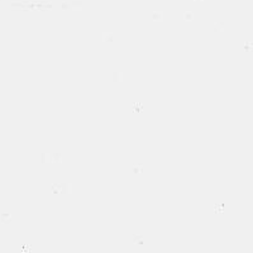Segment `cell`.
Instances as JSON below:
<instances>
[{
    "instance_id": "12",
    "label": "cell",
    "mask_w": 253,
    "mask_h": 253,
    "mask_svg": "<svg viewBox=\"0 0 253 253\" xmlns=\"http://www.w3.org/2000/svg\"><path fill=\"white\" fill-rule=\"evenodd\" d=\"M243 49L246 51V53H250L251 51H252V41H250V42H246L245 46H243Z\"/></svg>"
},
{
    "instance_id": "2",
    "label": "cell",
    "mask_w": 253,
    "mask_h": 253,
    "mask_svg": "<svg viewBox=\"0 0 253 253\" xmlns=\"http://www.w3.org/2000/svg\"><path fill=\"white\" fill-rule=\"evenodd\" d=\"M51 191L53 195H66V194H70L72 191L71 184H52L51 185Z\"/></svg>"
},
{
    "instance_id": "11",
    "label": "cell",
    "mask_w": 253,
    "mask_h": 253,
    "mask_svg": "<svg viewBox=\"0 0 253 253\" xmlns=\"http://www.w3.org/2000/svg\"><path fill=\"white\" fill-rule=\"evenodd\" d=\"M18 251H19V252L29 253V252H33V247H31V246H29V245H24L23 247H20Z\"/></svg>"
},
{
    "instance_id": "15",
    "label": "cell",
    "mask_w": 253,
    "mask_h": 253,
    "mask_svg": "<svg viewBox=\"0 0 253 253\" xmlns=\"http://www.w3.org/2000/svg\"><path fill=\"white\" fill-rule=\"evenodd\" d=\"M194 19V14L191 12H186L185 13V20L186 22H191Z\"/></svg>"
},
{
    "instance_id": "3",
    "label": "cell",
    "mask_w": 253,
    "mask_h": 253,
    "mask_svg": "<svg viewBox=\"0 0 253 253\" xmlns=\"http://www.w3.org/2000/svg\"><path fill=\"white\" fill-rule=\"evenodd\" d=\"M42 162L46 164V162H52V164H61L62 162V155L61 153H43L42 155Z\"/></svg>"
},
{
    "instance_id": "14",
    "label": "cell",
    "mask_w": 253,
    "mask_h": 253,
    "mask_svg": "<svg viewBox=\"0 0 253 253\" xmlns=\"http://www.w3.org/2000/svg\"><path fill=\"white\" fill-rule=\"evenodd\" d=\"M1 219H3L4 223H10V221H12V215H10V214H3V215H1Z\"/></svg>"
},
{
    "instance_id": "9",
    "label": "cell",
    "mask_w": 253,
    "mask_h": 253,
    "mask_svg": "<svg viewBox=\"0 0 253 253\" xmlns=\"http://www.w3.org/2000/svg\"><path fill=\"white\" fill-rule=\"evenodd\" d=\"M152 15H153V20H155V22H161V20L164 19V13L162 12H155Z\"/></svg>"
},
{
    "instance_id": "8",
    "label": "cell",
    "mask_w": 253,
    "mask_h": 253,
    "mask_svg": "<svg viewBox=\"0 0 253 253\" xmlns=\"http://www.w3.org/2000/svg\"><path fill=\"white\" fill-rule=\"evenodd\" d=\"M123 80V75H122V72H113V83H121Z\"/></svg>"
},
{
    "instance_id": "10",
    "label": "cell",
    "mask_w": 253,
    "mask_h": 253,
    "mask_svg": "<svg viewBox=\"0 0 253 253\" xmlns=\"http://www.w3.org/2000/svg\"><path fill=\"white\" fill-rule=\"evenodd\" d=\"M142 110H143V105H142L141 103H135L134 105H133V112H134L135 114H139Z\"/></svg>"
},
{
    "instance_id": "6",
    "label": "cell",
    "mask_w": 253,
    "mask_h": 253,
    "mask_svg": "<svg viewBox=\"0 0 253 253\" xmlns=\"http://www.w3.org/2000/svg\"><path fill=\"white\" fill-rule=\"evenodd\" d=\"M133 173L134 175H138V173H143V164H138V165H134L132 169Z\"/></svg>"
},
{
    "instance_id": "13",
    "label": "cell",
    "mask_w": 253,
    "mask_h": 253,
    "mask_svg": "<svg viewBox=\"0 0 253 253\" xmlns=\"http://www.w3.org/2000/svg\"><path fill=\"white\" fill-rule=\"evenodd\" d=\"M224 22H220V23H215V28H214V31L215 32H220L224 29Z\"/></svg>"
},
{
    "instance_id": "16",
    "label": "cell",
    "mask_w": 253,
    "mask_h": 253,
    "mask_svg": "<svg viewBox=\"0 0 253 253\" xmlns=\"http://www.w3.org/2000/svg\"><path fill=\"white\" fill-rule=\"evenodd\" d=\"M72 5V9H74V10H81V5H83V3H72L71 4Z\"/></svg>"
},
{
    "instance_id": "4",
    "label": "cell",
    "mask_w": 253,
    "mask_h": 253,
    "mask_svg": "<svg viewBox=\"0 0 253 253\" xmlns=\"http://www.w3.org/2000/svg\"><path fill=\"white\" fill-rule=\"evenodd\" d=\"M132 241L135 246L139 247H146V242H144L143 236H137V234H132Z\"/></svg>"
},
{
    "instance_id": "5",
    "label": "cell",
    "mask_w": 253,
    "mask_h": 253,
    "mask_svg": "<svg viewBox=\"0 0 253 253\" xmlns=\"http://www.w3.org/2000/svg\"><path fill=\"white\" fill-rule=\"evenodd\" d=\"M103 36H104V42H109V43H112L113 41H114V35H113L112 32H104Z\"/></svg>"
},
{
    "instance_id": "1",
    "label": "cell",
    "mask_w": 253,
    "mask_h": 253,
    "mask_svg": "<svg viewBox=\"0 0 253 253\" xmlns=\"http://www.w3.org/2000/svg\"><path fill=\"white\" fill-rule=\"evenodd\" d=\"M14 9H27V10H51L52 4L49 3H13Z\"/></svg>"
},
{
    "instance_id": "7",
    "label": "cell",
    "mask_w": 253,
    "mask_h": 253,
    "mask_svg": "<svg viewBox=\"0 0 253 253\" xmlns=\"http://www.w3.org/2000/svg\"><path fill=\"white\" fill-rule=\"evenodd\" d=\"M225 208H227V205L225 204H215L214 205V213L215 214H219V213H223V211H225Z\"/></svg>"
}]
</instances>
